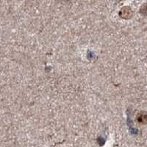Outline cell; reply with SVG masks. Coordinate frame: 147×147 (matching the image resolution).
Returning a JSON list of instances; mask_svg holds the SVG:
<instances>
[{
	"label": "cell",
	"mask_w": 147,
	"mask_h": 147,
	"mask_svg": "<svg viewBox=\"0 0 147 147\" xmlns=\"http://www.w3.org/2000/svg\"><path fill=\"white\" fill-rule=\"evenodd\" d=\"M119 15L122 18H130L132 16V11L130 7H124L121 10Z\"/></svg>",
	"instance_id": "1"
},
{
	"label": "cell",
	"mask_w": 147,
	"mask_h": 147,
	"mask_svg": "<svg viewBox=\"0 0 147 147\" xmlns=\"http://www.w3.org/2000/svg\"><path fill=\"white\" fill-rule=\"evenodd\" d=\"M137 121L142 124H147V113L146 111H140L137 115Z\"/></svg>",
	"instance_id": "2"
}]
</instances>
